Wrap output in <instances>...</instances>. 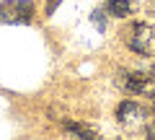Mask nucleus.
I'll use <instances>...</instances> for the list:
<instances>
[{
	"label": "nucleus",
	"instance_id": "f257e3e1",
	"mask_svg": "<svg viewBox=\"0 0 155 140\" xmlns=\"http://www.w3.org/2000/svg\"><path fill=\"white\" fill-rule=\"evenodd\" d=\"M116 122L122 125L124 130H142V127H147V122H150V112L142 104L127 99V101H122V104L116 107Z\"/></svg>",
	"mask_w": 155,
	"mask_h": 140
},
{
	"label": "nucleus",
	"instance_id": "f03ea898",
	"mask_svg": "<svg viewBox=\"0 0 155 140\" xmlns=\"http://www.w3.org/2000/svg\"><path fill=\"white\" fill-rule=\"evenodd\" d=\"M127 47L137 55H153L155 50V29L150 23H132L127 29Z\"/></svg>",
	"mask_w": 155,
	"mask_h": 140
},
{
	"label": "nucleus",
	"instance_id": "0eeeda50",
	"mask_svg": "<svg viewBox=\"0 0 155 140\" xmlns=\"http://www.w3.org/2000/svg\"><path fill=\"white\" fill-rule=\"evenodd\" d=\"M91 21H93V26L98 29V31H106V16H104V11H101V8L91 13Z\"/></svg>",
	"mask_w": 155,
	"mask_h": 140
},
{
	"label": "nucleus",
	"instance_id": "9d476101",
	"mask_svg": "<svg viewBox=\"0 0 155 140\" xmlns=\"http://www.w3.org/2000/svg\"><path fill=\"white\" fill-rule=\"evenodd\" d=\"M153 78H155V65H153Z\"/></svg>",
	"mask_w": 155,
	"mask_h": 140
},
{
	"label": "nucleus",
	"instance_id": "1a4fd4ad",
	"mask_svg": "<svg viewBox=\"0 0 155 140\" xmlns=\"http://www.w3.org/2000/svg\"><path fill=\"white\" fill-rule=\"evenodd\" d=\"M153 114H155V94H153Z\"/></svg>",
	"mask_w": 155,
	"mask_h": 140
},
{
	"label": "nucleus",
	"instance_id": "7ed1b4c3",
	"mask_svg": "<svg viewBox=\"0 0 155 140\" xmlns=\"http://www.w3.org/2000/svg\"><path fill=\"white\" fill-rule=\"evenodd\" d=\"M34 18L31 0H5L0 3V23H28Z\"/></svg>",
	"mask_w": 155,
	"mask_h": 140
},
{
	"label": "nucleus",
	"instance_id": "6e6552de",
	"mask_svg": "<svg viewBox=\"0 0 155 140\" xmlns=\"http://www.w3.org/2000/svg\"><path fill=\"white\" fill-rule=\"evenodd\" d=\"M60 3H62V0H47V5H44V13H47V16H52V13L57 11V5H60Z\"/></svg>",
	"mask_w": 155,
	"mask_h": 140
},
{
	"label": "nucleus",
	"instance_id": "20e7f679",
	"mask_svg": "<svg viewBox=\"0 0 155 140\" xmlns=\"http://www.w3.org/2000/svg\"><path fill=\"white\" fill-rule=\"evenodd\" d=\"M122 88L129 94H155V78L153 73H124Z\"/></svg>",
	"mask_w": 155,
	"mask_h": 140
},
{
	"label": "nucleus",
	"instance_id": "39448f33",
	"mask_svg": "<svg viewBox=\"0 0 155 140\" xmlns=\"http://www.w3.org/2000/svg\"><path fill=\"white\" fill-rule=\"evenodd\" d=\"M132 11H134L132 0H109L106 3V13L111 18H127V16H132Z\"/></svg>",
	"mask_w": 155,
	"mask_h": 140
},
{
	"label": "nucleus",
	"instance_id": "423d86ee",
	"mask_svg": "<svg viewBox=\"0 0 155 140\" xmlns=\"http://www.w3.org/2000/svg\"><path fill=\"white\" fill-rule=\"evenodd\" d=\"M62 127H65L67 132L78 135V138H96V130L85 127V125H78V122H62Z\"/></svg>",
	"mask_w": 155,
	"mask_h": 140
}]
</instances>
